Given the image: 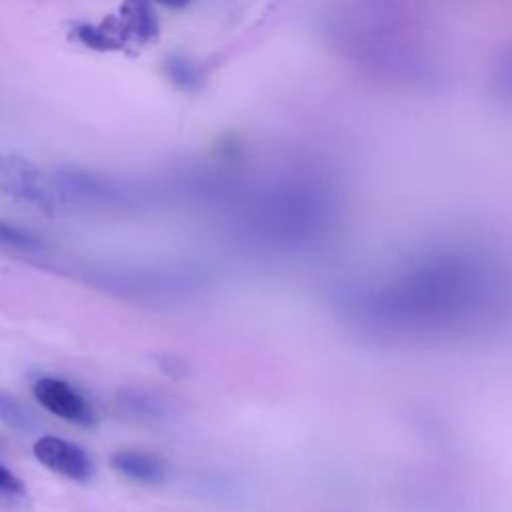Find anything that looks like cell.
Returning a JSON list of instances; mask_svg holds the SVG:
<instances>
[{
	"instance_id": "6da1fadb",
	"label": "cell",
	"mask_w": 512,
	"mask_h": 512,
	"mask_svg": "<svg viewBox=\"0 0 512 512\" xmlns=\"http://www.w3.org/2000/svg\"><path fill=\"white\" fill-rule=\"evenodd\" d=\"M0 194L44 208L56 202L42 170L16 154H0Z\"/></svg>"
},
{
	"instance_id": "7a4b0ae2",
	"label": "cell",
	"mask_w": 512,
	"mask_h": 512,
	"mask_svg": "<svg viewBox=\"0 0 512 512\" xmlns=\"http://www.w3.org/2000/svg\"><path fill=\"white\" fill-rule=\"evenodd\" d=\"M32 392L38 404L50 414L78 426H94V408L84 398V394L66 380L56 376H42L34 382Z\"/></svg>"
},
{
	"instance_id": "3957f363",
	"label": "cell",
	"mask_w": 512,
	"mask_h": 512,
	"mask_svg": "<svg viewBox=\"0 0 512 512\" xmlns=\"http://www.w3.org/2000/svg\"><path fill=\"white\" fill-rule=\"evenodd\" d=\"M36 460L58 476L74 482H88L94 476V462L78 444L60 436H42L34 442Z\"/></svg>"
},
{
	"instance_id": "277c9868",
	"label": "cell",
	"mask_w": 512,
	"mask_h": 512,
	"mask_svg": "<svg viewBox=\"0 0 512 512\" xmlns=\"http://www.w3.org/2000/svg\"><path fill=\"white\" fill-rule=\"evenodd\" d=\"M110 466L118 474L130 478L134 482H140V484H158L166 476L164 462L158 456H154L150 452L134 450V448H126V450L112 454Z\"/></svg>"
},
{
	"instance_id": "5b68a950",
	"label": "cell",
	"mask_w": 512,
	"mask_h": 512,
	"mask_svg": "<svg viewBox=\"0 0 512 512\" xmlns=\"http://www.w3.org/2000/svg\"><path fill=\"white\" fill-rule=\"evenodd\" d=\"M118 18L128 40L138 44L156 40L158 20L148 0H124Z\"/></svg>"
},
{
	"instance_id": "8992f818",
	"label": "cell",
	"mask_w": 512,
	"mask_h": 512,
	"mask_svg": "<svg viewBox=\"0 0 512 512\" xmlns=\"http://www.w3.org/2000/svg\"><path fill=\"white\" fill-rule=\"evenodd\" d=\"M72 34L78 42L98 52L120 50L128 42L118 16H108L100 24H76Z\"/></svg>"
},
{
	"instance_id": "52a82bcc",
	"label": "cell",
	"mask_w": 512,
	"mask_h": 512,
	"mask_svg": "<svg viewBox=\"0 0 512 512\" xmlns=\"http://www.w3.org/2000/svg\"><path fill=\"white\" fill-rule=\"evenodd\" d=\"M0 506L6 510H24L28 506V492L24 482L0 462Z\"/></svg>"
},
{
	"instance_id": "ba28073f",
	"label": "cell",
	"mask_w": 512,
	"mask_h": 512,
	"mask_svg": "<svg viewBox=\"0 0 512 512\" xmlns=\"http://www.w3.org/2000/svg\"><path fill=\"white\" fill-rule=\"evenodd\" d=\"M0 422L16 430H32L34 418L14 396L0 390Z\"/></svg>"
},
{
	"instance_id": "9c48e42d",
	"label": "cell",
	"mask_w": 512,
	"mask_h": 512,
	"mask_svg": "<svg viewBox=\"0 0 512 512\" xmlns=\"http://www.w3.org/2000/svg\"><path fill=\"white\" fill-rule=\"evenodd\" d=\"M166 74L182 90H194V88L200 86L198 68L182 56H170L166 60Z\"/></svg>"
},
{
	"instance_id": "30bf717a",
	"label": "cell",
	"mask_w": 512,
	"mask_h": 512,
	"mask_svg": "<svg viewBox=\"0 0 512 512\" xmlns=\"http://www.w3.org/2000/svg\"><path fill=\"white\" fill-rule=\"evenodd\" d=\"M0 244L20 248V250H36V248H40L42 242L32 232L0 220Z\"/></svg>"
},
{
	"instance_id": "8fae6325",
	"label": "cell",
	"mask_w": 512,
	"mask_h": 512,
	"mask_svg": "<svg viewBox=\"0 0 512 512\" xmlns=\"http://www.w3.org/2000/svg\"><path fill=\"white\" fill-rule=\"evenodd\" d=\"M156 2H160V4H164L168 8H184V6L190 4V0H156Z\"/></svg>"
}]
</instances>
